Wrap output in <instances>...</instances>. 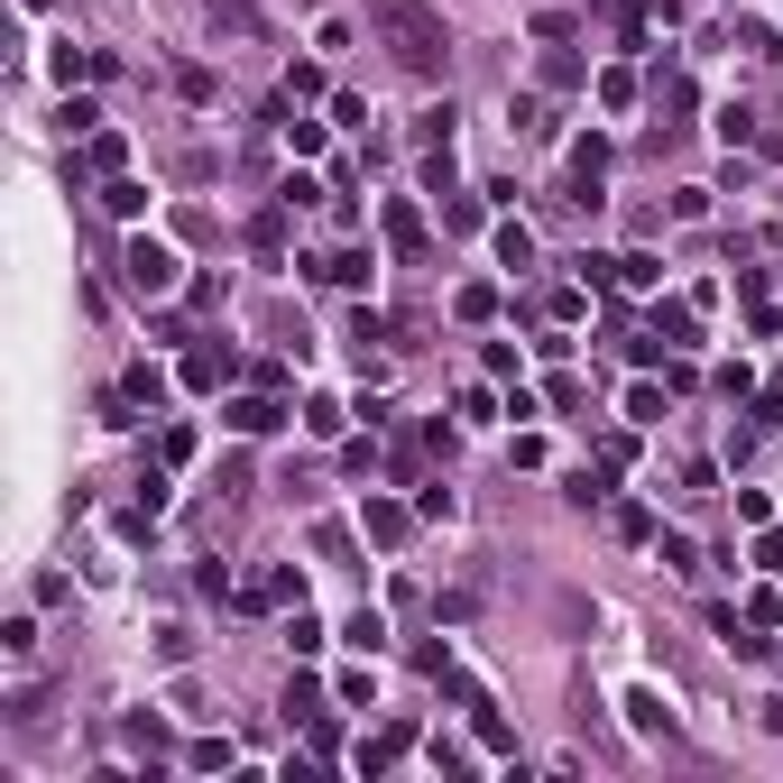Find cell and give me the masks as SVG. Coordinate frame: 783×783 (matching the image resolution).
<instances>
[{
    "label": "cell",
    "instance_id": "obj_8",
    "mask_svg": "<svg viewBox=\"0 0 783 783\" xmlns=\"http://www.w3.org/2000/svg\"><path fill=\"white\" fill-rule=\"evenodd\" d=\"M387 240H397L406 258H415V249H425V222H415V203H387Z\"/></svg>",
    "mask_w": 783,
    "mask_h": 783
},
{
    "label": "cell",
    "instance_id": "obj_2",
    "mask_svg": "<svg viewBox=\"0 0 783 783\" xmlns=\"http://www.w3.org/2000/svg\"><path fill=\"white\" fill-rule=\"evenodd\" d=\"M120 268H129V286H139V296H175V277H185L167 240H129V258H120Z\"/></svg>",
    "mask_w": 783,
    "mask_h": 783
},
{
    "label": "cell",
    "instance_id": "obj_7",
    "mask_svg": "<svg viewBox=\"0 0 783 783\" xmlns=\"http://www.w3.org/2000/svg\"><path fill=\"white\" fill-rule=\"evenodd\" d=\"M498 268H516V277L535 268V230H526V222H507V230H498Z\"/></svg>",
    "mask_w": 783,
    "mask_h": 783
},
{
    "label": "cell",
    "instance_id": "obj_11",
    "mask_svg": "<svg viewBox=\"0 0 783 783\" xmlns=\"http://www.w3.org/2000/svg\"><path fill=\"white\" fill-rule=\"evenodd\" d=\"M230 378V351H194L185 360V387H222Z\"/></svg>",
    "mask_w": 783,
    "mask_h": 783
},
{
    "label": "cell",
    "instance_id": "obj_9",
    "mask_svg": "<svg viewBox=\"0 0 783 783\" xmlns=\"http://www.w3.org/2000/svg\"><path fill=\"white\" fill-rule=\"evenodd\" d=\"M240 599H249V609H277V599H296V571H258Z\"/></svg>",
    "mask_w": 783,
    "mask_h": 783
},
{
    "label": "cell",
    "instance_id": "obj_14",
    "mask_svg": "<svg viewBox=\"0 0 783 783\" xmlns=\"http://www.w3.org/2000/svg\"><path fill=\"white\" fill-rule=\"evenodd\" d=\"M203 10H213V19H230V29H240V37L258 29V10H249V0H203Z\"/></svg>",
    "mask_w": 783,
    "mask_h": 783
},
{
    "label": "cell",
    "instance_id": "obj_5",
    "mask_svg": "<svg viewBox=\"0 0 783 783\" xmlns=\"http://www.w3.org/2000/svg\"><path fill=\"white\" fill-rule=\"evenodd\" d=\"M313 277H332V286H360V277H369V249H332V258H313Z\"/></svg>",
    "mask_w": 783,
    "mask_h": 783
},
{
    "label": "cell",
    "instance_id": "obj_4",
    "mask_svg": "<svg viewBox=\"0 0 783 783\" xmlns=\"http://www.w3.org/2000/svg\"><path fill=\"white\" fill-rule=\"evenodd\" d=\"M655 342H664V351H691V342H700L691 304H664V313H655Z\"/></svg>",
    "mask_w": 783,
    "mask_h": 783
},
{
    "label": "cell",
    "instance_id": "obj_3",
    "mask_svg": "<svg viewBox=\"0 0 783 783\" xmlns=\"http://www.w3.org/2000/svg\"><path fill=\"white\" fill-rule=\"evenodd\" d=\"M277 425H286L277 397H230V433H277Z\"/></svg>",
    "mask_w": 783,
    "mask_h": 783
},
{
    "label": "cell",
    "instance_id": "obj_6",
    "mask_svg": "<svg viewBox=\"0 0 783 783\" xmlns=\"http://www.w3.org/2000/svg\"><path fill=\"white\" fill-rule=\"evenodd\" d=\"M626 719H636V728H645V738H673V710H664V700H655V691H626Z\"/></svg>",
    "mask_w": 783,
    "mask_h": 783
},
{
    "label": "cell",
    "instance_id": "obj_13",
    "mask_svg": "<svg viewBox=\"0 0 783 783\" xmlns=\"http://www.w3.org/2000/svg\"><path fill=\"white\" fill-rule=\"evenodd\" d=\"M415 139H425V148H452V101H442V111H425V120H415Z\"/></svg>",
    "mask_w": 783,
    "mask_h": 783
},
{
    "label": "cell",
    "instance_id": "obj_1",
    "mask_svg": "<svg viewBox=\"0 0 783 783\" xmlns=\"http://www.w3.org/2000/svg\"><path fill=\"white\" fill-rule=\"evenodd\" d=\"M369 29H378L387 56H397L406 74H425V84L452 65V29H442L433 0H369Z\"/></svg>",
    "mask_w": 783,
    "mask_h": 783
},
{
    "label": "cell",
    "instance_id": "obj_10",
    "mask_svg": "<svg viewBox=\"0 0 783 783\" xmlns=\"http://www.w3.org/2000/svg\"><path fill=\"white\" fill-rule=\"evenodd\" d=\"M378 544H406V507H387V498H369V516H360Z\"/></svg>",
    "mask_w": 783,
    "mask_h": 783
},
{
    "label": "cell",
    "instance_id": "obj_12",
    "mask_svg": "<svg viewBox=\"0 0 783 783\" xmlns=\"http://www.w3.org/2000/svg\"><path fill=\"white\" fill-rule=\"evenodd\" d=\"M342 636H351V645H360V655H378V645H387V618H378V609H360V618H351V626H342Z\"/></svg>",
    "mask_w": 783,
    "mask_h": 783
}]
</instances>
